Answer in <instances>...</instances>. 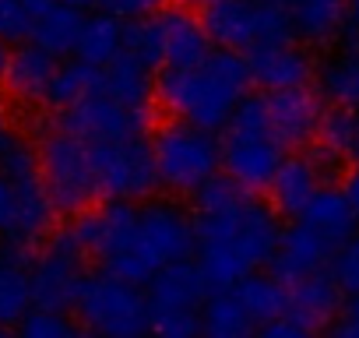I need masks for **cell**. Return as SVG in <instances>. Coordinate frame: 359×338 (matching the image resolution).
Here are the masks:
<instances>
[{
    "label": "cell",
    "mask_w": 359,
    "mask_h": 338,
    "mask_svg": "<svg viewBox=\"0 0 359 338\" xmlns=\"http://www.w3.org/2000/svg\"><path fill=\"white\" fill-rule=\"evenodd\" d=\"M116 53H123V18H116V15H109L102 8L95 15H85V25H81L74 57L85 60V64H92V67H102Z\"/></svg>",
    "instance_id": "cell-27"
},
{
    "label": "cell",
    "mask_w": 359,
    "mask_h": 338,
    "mask_svg": "<svg viewBox=\"0 0 359 338\" xmlns=\"http://www.w3.org/2000/svg\"><path fill=\"white\" fill-rule=\"evenodd\" d=\"M264 102H268V134L282 148H303L320 134L324 99L317 95V88L296 85V88L264 92Z\"/></svg>",
    "instance_id": "cell-11"
},
{
    "label": "cell",
    "mask_w": 359,
    "mask_h": 338,
    "mask_svg": "<svg viewBox=\"0 0 359 338\" xmlns=\"http://www.w3.org/2000/svg\"><path fill=\"white\" fill-rule=\"evenodd\" d=\"M32 306V285H29V264L22 254L4 250L0 254V331L18 327V320Z\"/></svg>",
    "instance_id": "cell-26"
},
{
    "label": "cell",
    "mask_w": 359,
    "mask_h": 338,
    "mask_svg": "<svg viewBox=\"0 0 359 338\" xmlns=\"http://www.w3.org/2000/svg\"><path fill=\"white\" fill-rule=\"evenodd\" d=\"M88 155H92L99 201L102 198L144 201L158 191L155 155H151V141L144 134H130V137H116V141H92Z\"/></svg>",
    "instance_id": "cell-7"
},
{
    "label": "cell",
    "mask_w": 359,
    "mask_h": 338,
    "mask_svg": "<svg viewBox=\"0 0 359 338\" xmlns=\"http://www.w3.org/2000/svg\"><path fill=\"white\" fill-rule=\"evenodd\" d=\"M331 275L348 296L359 292V236H348L345 243H338V250L331 254Z\"/></svg>",
    "instance_id": "cell-36"
},
{
    "label": "cell",
    "mask_w": 359,
    "mask_h": 338,
    "mask_svg": "<svg viewBox=\"0 0 359 338\" xmlns=\"http://www.w3.org/2000/svg\"><path fill=\"white\" fill-rule=\"evenodd\" d=\"M74 313L81 331L106 338H137L148 334V296L137 282H127L113 271H85L81 289L74 296Z\"/></svg>",
    "instance_id": "cell-5"
},
{
    "label": "cell",
    "mask_w": 359,
    "mask_h": 338,
    "mask_svg": "<svg viewBox=\"0 0 359 338\" xmlns=\"http://www.w3.org/2000/svg\"><path fill=\"white\" fill-rule=\"evenodd\" d=\"M320 144L331 148L341 162L355 165L359 162V106H334L320 120Z\"/></svg>",
    "instance_id": "cell-30"
},
{
    "label": "cell",
    "mask_w": 359,
    "mask_h": 338,
    "mask_svg": "<svg viewBox=\"0 0 359 338\" xmlns=\"http://www.w3.org/2000/svg\"><path fill=\"white\" fill-rule=\"evenodd\" d=\"M313 88L331 106H359V43L327 53L313 67Z\"/></svg>",
    "instance_id": "cell-21"
},
{
    "label": "cell",
    "mask_w": 359,
    "mask_h": 338,
    "mask_svg": "<svg viewBox=\"0 0 359 338\" xmlns=\"http://www.w3.org/2000/svg\"><path fill=\"white\" fill-rule=\"evenodd\" d=\"M95 85H99V67H92L85 60H64V64H57V71H53V78L46 85L43 102L50 109H60L64 113L67 106H74L88 92H95Z\"/></svg>",
    "instance_id": "cell-29"
},
{
    "label": "cell",
    "mask_w": 359,
    "mask_h": 338,
    "mask_svg": "<svg viewBox=\"0 0 359 338\" xmlns=\"http://www.w3.org/2000/svg\"><path fill=\"white\" fill-rule=\"evenodd\" d=\"M32 11L22 0H0V39L4 43H25L32 36Z\"/></svg>",
    "instance_id": "cell-37"
},
{
    "label": "cell",
    "mask_w": 359,
    "mask_h": 338,
    "mask_svg": "<svg viewBox=\"0 0 359 338\" xmlns=\"http://www.w3.org/2000/svg\"><path fill=\"white\" fill-rule=\"evenodd\" d=\"M74 236L85 247L88 257H95L102 268L123 254L134 240L137 229V201H123V198H102V205H88L85 212L74 215Z\"/></svg>",
    "instance_id": "cell-9"
},
{
    "label": "cell",
    "mask_w": 359,
    "mask_h": 338,
    "mask_svg": "<svg viewBox=\"0 0 359 338\" xmlns=\"http://www.w3.org/2000/svg\"><path fill=\"white\" fill-rule=\"evenodd\" d=\"M36 155H39V177H43V184L50 191V201H53L57 215H78L92 201H99L88 141L74 137L64 127H57L39 141Z\"/></svg>",
    "instance_id": "cell-6"
},
{
    "label": "cell",
    "mask_w": 359,
    "mask_h": 338,
    "mask_svg": "<svg viewBox=\"0 0 359 338\" xmlns=\"http://www.w3.org/2000/svg\"><path fill=\"white\" fill-rule=\"evenodd\" d=\"M15 331L25 334V338H71V334H81V324H78V317H71L67 310L32 303L29 313L18 320Z\"/></svg>",
    "instance_id": "cell-32"
},
{
    "label": "cell",
    "mask_w": 359,
    "mask_h": 338,
    "mask_svg": "<svg viewBox=\"0 0 359 338\" xmlns=\"http://www.w3.org/2000/svg\"><path fill=\"white\" fill-rule=\"evenodd\" d=\"M226 134H268V102L264 95H243L236 109L229 113V123L222 127Z\"/></svg>",
    "instance_id": "cell-35"
},
{
    "label": "cell",
    "mask_w": 359,
    "mask_h": 338,
    "mask_svg": "<svg viewBox=\"0 0 359 338\" xmlns=\"http://www.w3.org/2000/svg\"><path fill=\"white\" fill-rule=\"evenodd\" d=\"M57 57L50 50H43L39 43L25 39V43H15L11 57H8V67H4V88L11 99L18 102H43L46 95V85L57 71Z\"/></svg>",
    "instance_id": "cell-17"
},
{
    "label": "cell",
    "mask_w": 359,
    "mask_h": 338,
    "mask_svg": "<svg viewBox=\"0 0 359 338\" xmlns=\"http://www.w3.org/2000/svg\"><path fill=\"white\" fill-rule=\"evenodd\" d=\"M155 18L162 32V67H191L212 53V39L205 32L201 15L169 4L155 11Z\"/></svg>",
    "instance_id": "cell-14"
},
{
    "label": "cell",
    "mask_w": 359,
    "mask_h": 338,
    "mask_svg": "<svg viewBox=\"0 0 359 338\" xmlns=\"http://www.w3.org/2000/svg\"><path fill=\"white\" fill-rule=\"evenodd\" d=\"M22 4H25V8L32 11V15H39V11H46V8L53 4V0H22Z\"/></svg>",
    "instance_id": "cell-44"
},
{
    "label": "cell",
    "mask_w": 359,
    "mask_h": 338,
    "mask_svg": "<svg viewBox=\"0 0 359 338\" xmlns=\"http://www.w3.org/2000/svg\"><path fill=\"white\" fill-rule=\"evenodd\" d=\"M233 292L240 296L243 310L250 313L254 331H257L261 324H268V320H275L278 313H285V310H289V285H285L278 275L261 271V268L247 271V275L233 285Z\"/></svg>",
    "instance_id": "cell-23"
},
{
    "label": "cell",
    "mask_w": 359,
    "mask_h": 338,
    "mask_svg": "<svg viewBox=\"0 0 359 338\" xmlns=\"http://www.w3.org/2000/svg\"><path fill=\"white\" fill-rule=\"evenodd\" d=\"M95 4L102 8V11H109V15H116V18H141V15H151V11H158V4L162 0H95Z\"/></svg>",
    "instance_id": "cell-39"
},
{
    "label": "cell",
    "mask_w": 359,
    "mask_h": 338,
    "mask_svg": "<svg viewBox=\"0 0 359 338\" xmlns=\"http://www.w3.org/2000/svg\"><path fill=\"white\" fill-rule=\"evenodd\" d=\"M299 219H303L310 229H317L331 247H338V243H345L348 236H355V226H359V219H355V212L348 208L341 187H324V184L313 191V198H310V205L303 208Z\"/></svg>",
    "instance_id": "cell-22"
},
{
    "label": "cell",
    "mask_w": 359,
    "mask_h": 338,
    "mask_svg": "<svg viewBox=\"0 0 359 338\" xmlns=\"http://www.w3.org/2000/svg\"><path fill=\"white\" fill-rule=\"evenodd\" d=\"M148 327H151V334H162V338H191V334H201V310L198 306L151 310Z\"/></svg>",
    "instance_id": "cell-34"
},
{
    "label": "cell",
    "mask_w": 359,
    "mask_h": 338,
    "mask_svg": "<svg viewBox=\"0 0 359 338\" xmlns=\"http://www.w3.org/2000/svg\"><path fill=\"white\" fill-rule=\"evenodd\" d=\"M0 173H4L8 180H22L29 173H39V155L36 148L15 134V130H0Z\"/></svg>",
    "instance_id": "cell-33"
},
{
    "label": "cell",
    "mask_w": 359,
    "mask_h": 338,
    "mask_svg": "<svg viewBox=\"0 0 359 338\" xmlns=\"http://www.w3.org/2000/svg\"><path fill=\"white\" fill-rule=\"evenodd\" d=\"M144 296H148V313L151 310H180V306H198L205 303V296L212 292L198 261L191 257H180V261H169L162 264L148 282H144Z\"/></svg>",
    "instance_id": "cell-15"
},
{
    "label": "cell",
    "mask_w": 359,
    "mask_h": 338,
    "mask_svg": "<svg viewBox=\"0 0 359 338\" xmlns=\"http://www.w3.org/2000/svg\"><path fill=\"white\" fill-rule=\"evenodd\" d=\"M144 109H130L116 99H109L106 92H88L81 102L67 106L60 116V127L71 130L81 141H116V137H130V134H144Z\"/></svg>",
    "instance_id": "cell-10"
},
{
    "label": "cell",
    "mask_w": 359,
    "mask_h": 338,
    "mask_svg": "<svg viewBox=\"0 0 359 338\" xmlns=\"http://www.w3.org/2000/svg\"><path fill=\"white\" fill-rule=\"evenodd\" d=\"M85 247L78 243L74 229H57L46 236L43 254L29 268V285H32V303L39 306H57L67 310L74 306V296L85 278Z\"/></svg>",
    "instance_id": "cell-8"
},
{
    "label": "cell",
    "mask_w": 359,
    "mask_h": 338,
    "mask_svg": "<svg viewBox=\"0 0 359 338\" xmlns=\"http://www.w3.org/2000/svg\"><path fill=\"white\" fill-rule=\"evenodd\" d=\"M250 85L247 53L212 46V53L191 67H162L155 78V99L176 120L222 130Z\"/></svg>",
    "instance_id": "cell-1"
},
{
    "label": "cell",
    "mask_w": 359,
    "mask_h": 338,
    "mask_svg": "<svg viewBox=\"0 0 359 338\" xmlns=\"http://www.w3.org/2000/svg\"><path fill=\"white\" fill-rule=\"evenodd\" d=\"M123 53H130L134 60L148 64L151 71L162 67V32H158L155 11L123 22Z\"/></svg>",
    "instance_id": "cell-31"
},
{
    "label": "cell",
    "mask_w": 359,
    "mask_h": 338,
    "mask_svg": "<svg viewBox=\"0 0 359 338\" xmlns=\"http://www.w3.org/2000/svg\"><path fill=\"white\" fill-rule=\"evenodd\" d=\"M341 303H345V289L338 285V278L327 268L289 285V310L296 317H303L310 331L331 327V320L341 313Z\"/></svg>",
    "instance_id": "cell-18"
},
{
    "label": "cell",
    "mask_w": 359,
    "mask_h": 338,
    "mask_svg": "<svg viewBox=\"0 0 359 338\" xmlns=\"http://www.w3.org/2000/svg\"><path fill=\"white\" fill-rule=\"evenodd\" d=\"M247 64H250V81L264 92L310 85V78H313V60L296 43H275V46L250 50Z\"/></svg>",
    "instance_id": "cell-16"
},
{
    "label": "cell",
    "mask_w": 359,
    "mask_h": 338,
    "mask_svg": "<svg viewBox=\"0 0 359 338\" xmlns=\"http://www.w3.org/2000/svg\"><path fill=\"white\" fill-rule=\"evenodd\" d=\"M345 29H348V39L359 43V0H345Z\"/></svg>",
    "instance_id": "cell-43"
},
{
    "label": "cell",
    "mask_w": 359,
    "mask_h": 338,
    "mask_svg": "<svg viewBox=\"0 0 359 338\" xmlns=\"http://www.w3.org/2000/svg\"><path fill=\"white\" fill-rule=\"evenodd\" d=\"M198 250V233H194V215L176 205V201H148L137 205V229L134 240L123 254H116L106 271L144 285L162 264L194 257Z\"/></svg>",
    "instance_id": "cell-2"
},
{
    "label": "cell",
    "mask_w": 359,
    "mask_h": 338,
    "mask_svg": "<svg viewBox=\"0 0 359 338\" xmlns=\"http://www.w3.org/2000/svg\"><path fill=\"white\" fill-rule=\"evenodd\" d=\"M257 331H261V334H271V338H303V334H313V331L306 327V320H303V317H296L292 310L278 313L275 320L261 324Z\"/></svg>",
    "instance_id": "cell-38"
},
{
    "label": "cell",
    "mask_w": 359,
    "mask_h": 338,
    "mask_svg": "<svg viewBox=\"0 0 359 338\" xmlns=\"http://www.w3.org/2000/svg\"><path fill=\"white\" fill-rule=\"evenodd\" d=\"M81 25H85V11L81 8H71V4H53L46 11H39L32 18V43H39L43 50H50L57 60L60 57H71L74 46H78V36H81Z\"/></svg>",
    "instance_id": "cell-24"
},
{
    "label": "cell",
    "mask_w": 359,
    "mask_h": 338,
    "mask_svg": "<svg viewBox=\"0 0 359 338\" xmlns=\"http://www.w3.org/2000/svg\"><path fill=\"white\" fill-rule=\"evenodd\" d=\"M15 208H18V194H15V184L0 173V236H4L15 222Z\"/></svg>",
    "instance_id": "cell-40"
},
{
    "label": "cell",
    "mask_w": 359,
    "mask_h": 338,
    "mask_svg": "<svg viewBox=\"0 0 359 338\" xmlns=\"http://www.w3.org/2000/svg\"><path fill=\"white\" fill-rule=\"evenodd\" d=\"M275 4H289V0H275Z\"/></svg>",
    "instance_id": "cell-48"
},
{
    "label": "cell",
    "mask_w": 359,
    "mask_h": 338,
    "mask_svg": "<svg viewBox=\"0 0 359 338\" xmlns=\"http://www.w3.org/2000/svg\"><path fill=\"white\" fill-rule=\"evenodd\" d=\"M8 127V106H4V99H0V130Z\"/></svg>",
    "instance_id": "cell-47"
},
{
    "label": "cell",
    "mask_w": 359,
    "mask_h": 338,
    "mask_svg": "<svg viewBox=\"0 0 359 338\" xmlns=\"http://www.w3.org/2000/svg\"><path fill=\"white\" fill-rule=\"evenodd\" d=\"M201 22L212 46L236 53L296 43L289 4H275V0H201Z\"/></svg>",
    "instance_id": "cell-4"
},
{
    "label": "cell",
    "mask_w": 359,
    "mask_h": 338,
    "mask_svg": "<svg viewBox=\"0 0 359 338\" xmlns=\"http://www.w3.org/2000/svg\"><path fill=\"white\" fill-rule=\"evenodd\" d=\"M201 334H212V338L254 334V320H250V313L243 310V303L233 289H212V296H205V303H201Z\"/></svg>",
    "instance_id": "cell-28"
},
{
    "label": "cell",
    "mask_w": 359,
    "mask_h": 338,
    "mask_svg": "<svg viewBox=\"0 0 359 338\" xmlns=\"http://www.w3.org/2000/svg\"><path fill=\"white\" fill-rule=\"evenodd\" d=\"M331 254H334V247H331L317 229H310V226L299 219L296 226L282 229L278 247H275L268 268H271V275H278L285 285H292V282H299V278H306V275L327 268Z\"/></svg>",
    "instance_id": "cell-13"
},
{
    "label": "cell",
    "mask_w": 359,
    "mask_h": 338,
    "mask_svg": "<svg viewBox=\"0 0 359 338\" xmlns=\"http://www.w3.org/2000/svg\"><path fill=\"white\" fill-rule=\"evenodd\" d=\"M219 141H222V173H229L250 194L271 184L285 158V148L271 134H222Z\"/></svg>",
    "instance_id": "cell-12"
},
{
    "label": "cell",
    "mask_w": 359,
    "mask_h": 338,
    "mask_svg": "<svg viewBox=\"0 0 359 338\" xmlns=\"http://www.w3.org/2000/svg\"><path fill=\"white\" fill-rule=\"evenodd\" d=\"M8 57H11V50H8V43L0 39V78H4V67H8Z\"/></svg>",
    "instance_id": "cell-45"
},
{
    "label": "cell",
    "mask_w": 359,
    "mask_h": 338,
    "mask_svg": "<svg viewBox=\"0 0 359 338\" xmlns=\"http://www.w3.org/2000/svg\"><path fill=\"white\" fill-rule=\"evenodd\" d=\"M341 194H345L348 208H352V212H355V219H359V162L345 173V180H341Z\"/></svg>",
    "instance_id": "cell-42"
},
{
    "label": "cell",
    "mask_w": 359,
    "mask_h": 338,
    "mask_svg": "<svg viewBox=\"0 0 359 338\" xmlns=\"http://www.w3.org/2000/svg\"><path fill=\"white\" fill-rule=\"evenodd\" d=\"M99 92H106L109 99L130 106V109H148V102L155 99V78L151 67L134 60L130 53H116L109 64L99 67Z\"/></svg>",
    "instance_id": "cell-19"
},
{
    "label": "cell",
    "mask_w": 359,
    "mask_h": 338,
    "mask_svg": "<svg viewBox=\"0 0 359 338\" xmlns=\"http://www.w3.org/2000/svg\"><path fill=\"white\" fill-rule=\"evenodd\" d=\"M151 155L158 187L172 194H194L208 177L222 169V141L215 137V130L176 116L151 134Z\"/></svg>",
    "instance_id": "cell-3"
},
{
    "label": "cell",
    "mask_w": 359,
    "mask_h": 338,
    "mask_svg": "<svg viewBox=\"0 0 359 338\" xmlns=\"http://www.w3.org/2000/svg\"><path fill=\"white\" fill-rule=\"evenodd\" d=\"M317 187H320V173H317V165H313L310 155L282 158L278 173H275L271 184H268V191H271V208H275L278 215L299 219Z\"/></svg>",
    "instance_id": "cell-20"
},
{
    "label": "cell",
    "mask_w": 359,
    "mask_h": 338,
    "mask_svg": "<svg viewBox=\"0 0 359 338\" xmlns=\"http://www.w3.org/2000/svg\"><path fill=\"white\" fill-rule=\"evenodd\" d=\"M331 331H334V334H345V338H359V292H352V299H348L341 320L331 324Z\"/></svg>",
    "instance_id": "cell-41"
},
{
    "label": "cell",
    "mask_w": 359,
    "mask_h": 338,
    "mask_svg": "<svg viewBox=\"0 0 359 338\" xmlns=\"http://www.w3.org/2000/svg\"><path fill=\"white\" fill-rule=\"evenodd\" d=\"M289 18L296 39L320 46L345 29V0H289Z\"/></svg>",
    "instance_id": "cell-25"
},
{
    "label": "cell",
    "mask_w": 359,
    "mask_h": 338,
    "mask_svg": "<svg viewBox=\"0 0 359 338\" xmlns=\"http://www.w3.org/2000/svg\"><path fill=\"white\" fill-rule=\"evenodd\" d=\"M60 4H71V8H81V11H85V8L95 4V0H60Z\"/></svg>",
    "instance_id": "cell-46"
}]
</instances>
